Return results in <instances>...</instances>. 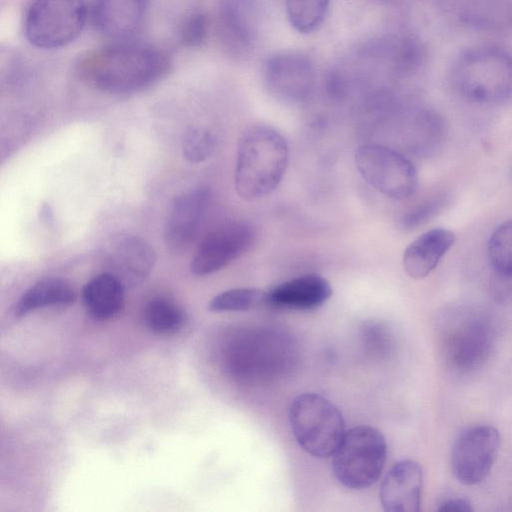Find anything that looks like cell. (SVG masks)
<instances>
[{
    "label": "cell",
    "instance_id": "cell-1",
    "mask_svg": "<svg viewBox=\"0 0 512 512\" xmlns=\"http://www.w3.org/2000/svg\"><path fill=\"white\" fill-rule=\"evenodd\" d=\"M170 65L169 56L159 47L125 39L88 52L80 59L78 72L102 92L125 95L154 85Z\"/></svg>",
    "mask_w": 512,
    "mask_h": 512
},
{
    "label": "cell",
    "instance_id": "cell-2",
    "mask_svg": "<svg viewBox=\"0 0 512 512\" xmlns=\"http://www.w3.org/2000/svg\"><path fill=\"white\" fill-rule=\"evenodd\" d=\"M425 48L421 40L407 32L373 38L335 64L327 77L331 96L345 97L356 85L378 76L400 80L414 75L423 65Z\"/></svg>",
    "mask_w": 512,
    "mask_h": 512
},
{
    "label": "cell",
    "instance_id": "cell-3",
    "mask_svg": "<svg viewBox=\"0 0 512 512\" xmlns=\"http://www.w3.org/2000/svg\"><path fill=\"white\" fill-rule=\"evenodd\" d=\"M289 163V147L274 127L256 124L241 134L236 153L234 188L244 200L270 195L280 184Z\"/></svg>",
    "mask_w": 512,
    "mask_h": 512
},
{
    "label": "cell",
    "instance_id": "cell-4",
    "mask_svg": "<svg viewBox=\"0 0 512 512\" xmlns=\"http://www.w3.org/2000/svg\"><path fill=\"white\" fill-rule=\"evenodd\" d=\"M455 91L473 103L494 105L512 97V54L492 45L461 52L450 69Z\"/></svg>",
    "mask_w": 512,
    "mask_h": 512
},
{
    "label": "cell",
    "instance_id": "cell-5",
    "mask_svg": "<svg viewBox=\"0 0 512 512\" xmlns=\"http://www.w3.org/2000/svg\"><path fill=\"white\" fill-rule=\"evenodd\" d=\"M387 445L383 434L367 425L345 431L333 453V473L345 487L361 490L381 476L385 466Z\"/></svg>",
    "mask_w": 512,
    "mask_h": 512
},
{
    "label": "cell",
    "instance_id": "cell-6",
    "mask_svg": "<svg viewBox=\"0 0 512 512\" xmlns=\"http://www.w3.org/2000/svg\"><path fill=\"white\" fill-rule=\"evenodd\" d=\"M289 421L298 444L318 458L333 455L345 433L341 412L316 393H303L293 399Z\"/></svg>",
    "mask_w": 512,
    "mask_h": 512
},
{
    "label": "cell",
    "instance_id": "cell-7",
    "mask_svg": "<svg viewBox=\"0 0 512 512\" xmlns=\"http://www.w3.org/2000/svg\"><path fill=\"white\" fill-rule=\"evenodd\" d=\"M88 14L83 0H34L26 11L25 36L37 48H61L81 34Z\"/></svg>",
    "mask_w": 512,
    "mask_h": 512
},
{
    "label": "cell",
    "instance_id": "cell-8",
    "mask_svg": "<svg viewBox=\"0 0 512 512\" xmlns=\"http://www.w3.org/2000/svg\"><path fill=\"white\" fill-rule=\"evenodd\" d=\"M443 336V354L448 366L466 373L481 366L493 346V330L488 319L470 309H459L448 315Z\"/></svg>",
    "mask_w": 512,
    "mask_h": 512
},
{
    "label": "cell",
    "instance_id": "cell-9",
    "mask_svg": "<svg viewBox=\"0 0 512 512\" xmlns=\"http://www.w3.org/2000/svg\"><path fill=\"white\" fill-rule=\"evenodd\" d=\"M355 164L365 181L385 197L405 200L417 190L415 166L402 153L390 147L363 144L355 152Z\"/></svg>",
    "mask_w": 512,
    "mask_h": 512
},
{
    "label": "cell",
    "instance_id": "cell-10",
    "mask_svg": "<svg viewBox=\"0 0 512 512\" xmlns=\"http://www.w3.org/2000/svg\"><path fill=\"white\" fill-rule=\"evenodd\" d=\"M256 229L246 221H231L211 230L200 242L190 263L198 276L213 274L245 254L256 240Z\"/></svg>",
    "mask_w": 512,
    "mask_h": 512
},
{
    "label": "cell",
    "instance_id": "cell-11",
    "mask_svg": "<svg viewBox=\"0 0 512 512\" xmlns=\"http://www.w3.org/2000/svg\"><path fill=\"white\" fill-rule=\"evenodd\" d=\"M263 80L271 96L285 104H301L313 94L316 72L310 58L300 52L276 53L264 63Z\"/></svg>",
    "mask_w": 512,
    "mask_h": 512
},
{
    "label": "cell",
    "instance_id": "cell-12",
    "mask_svg": "<svg viewBox=\"0 0 512 512\" xmlns=\"http://www.w3.org/2000/svg\"><path fill=\"white\" fill-rule=\"evenodd\" d=\"M500 448V434L492 426L466 429L455 441L451 467L456 479L464 485L482 482L491 471Z\"/></svg>",
    "mask_w": 512,
    "mask_h": 512
},
{
    "label": "cell",
    "instance_id": "cell-13",
    "mask_svg": "<svg viewBox=\"0 0 512 512\" xmlns=\"http://www.w3.org/2000/svg\"><path fill=\"white\" fill-rule=\"evenodd\" d=\"M103 260L106 271L117 277L125 288H133L151 274L156 263V253L145 239L120 234L105 246Z\"/></svg>",
    "mask_w": 512,
    "mask_h": 512
},
{
    "label": "cell",
    "instance_id": "cell-14",
    "mask_svg": "<svg viewBox=\"0 0 512 512\" xmlns=\"http://www.w3.org/2000/svg\"><path fill=\"white\" fill-rule=\"evenodd\" d=\"M207 188H195L172 202L164 226V243L175 254L185 252L197 238L210 202Z\"/></svg>",
    "mask_w": 512,
    "mask_h": 512
},
{
    "label": "cell",
    "instance_id": "cell-15",
    "mask_svg": "<svg viewBox=\"0 0 512 512\" xmlns=\"http://www.w3.org/2000/svg\"><path fill=\"white\" fill-rule=\"evenodd\" d=\"M422 488L421 466L410 459L398 461L382 479L381 504L387 512H417L420 510Z\"/></svg>",
    "mask_w": 512,
    "mask_h": 512
},
{
    "label": "cell",
    "instance_id": "cell-16",
    "mask_svg": "<svg viewBox=\"0 0 512 512\" xmlns=\"http://www.w3.org/2000/svg\"><path fill=\"white\" fill-rule=\"evenodd\" d=\"M149 0H93L89 16L94 28L114 40L129 39L141 26Z\"/></svg>",
    "mask_w": 512,
    "mask_h": 512
},
{
    "label": "cell",
    "instance_id": "cell-17",
    "mask_svg": "<svg viewBox=\"0 0 512 512\" xmlns=\"http://www.w3.org/2000/svg\"><path fill=\"white\" fill-rule=\"evenodd\" d=\"M331 295L330 283L321 275L309 273L266 291V304L292 310H314L324 305Z\"/></svg>",
    "mask_w": 512,
    "mask_h": 512
},
{
    "label": "cell",
    "instance_id": "cell-18",
    "mask_svg": "<svg viewBox=\"0 0 512 512\" xmlns=\"http://www.w3.org/2000/svg\"><path fill=\"white\" fill-rule=\"evenodd\" d=\"M261 16L259 0H221L219 24L224 39L233 48L249 49L257 38Z\"/></svg>",
    "mask_w": 512,
    "mask_h": 512
},
{
    "label": "cell",
    "instance_id": "cell-19",
    "mask_svg": "<svg viewBox=\"0 0 512 512\" xmlns=\"http://www.w3.org/2000/svg\"><path fill=\"white\" fill-rule=\"evenodd\" d=\"M454 242V233L443 228L431 229L421 234L404 251L402 265L405 272L413 279L425 278L435 269Z\"/></svg>",
    "mask_w": 512,
    "mask_h": 512
},
{
    "label": "cell",
    "instance_id": "cell-20",
    "mask_svg": "<svg viewBox=\"0 0 512 512\" xmlns=\"http://www.w3.org/2000/svg\"><path fill=\"white\" fill-rule=\"evenodd\" d=\"M125 287L108 271L91 278L82 289V300L87 312L95 319L115 317L124 306Z\"/></svg>",
    "mask_w": 512,
    "mask_h": 512
},
{
    "label": "cell",
    "instance_id": "cell-21",
    "mask_svg": "<svg viewBox=\"0 0 512 512\" xmlns=\"http://www.w3.org/2000/svg\"><path fill=\"white\" fill-rule=\"evenodd\" d=\"M457 17L468 28L500 32L512 26V0H460Z\"/></svg>",
    "mask_w": 512,
    "mask_h": 512
},
{
    "label": "cell",
    "instance_id": "cell-22",
    "mask_svg": "<svg viewBox=\"0 0 512 512\" xmlns=\"http://www.w3.org/2000/svg\"><path fill=\"white\" fill-rule=\"evenodd\" d=\"M76 294L71 285L61 278H44L30 286L15 305V316L22 317L34 310L64 306L73 303Z\"/></svg>",
    "mask_w": 512,
    "mask_h": 512
},
{
    "label": "cell",
    "instance_id": "cell-23",
    "mask_svg": "<svg viewBox=\"0 0 512 512\" xmlns=\"http://www.w3.org/2000/svg\"><path fill=\"white\" fill-rule=\"evenodd\" d=\"M142 315L145 326L157 334H173L184 323L182 310L171 300L162 297L149 300Z\"/></svg>",
    "mask_w": 512,
    "mask_h": 512
},
{
    "label": "cell",
    "instance_id": "cell-24",
    "mask_svg": "<svg viewBox=\"0 0 512 512\" xmlns=\"http://www.w3.org/2000/svg\"><path fill=\"white\" fill-rule=\"evenodd\" d=\"M330 0H287L286 14L291 26L300 33H311L325 20Z\"/></svg>",
    "mask_w": 512,
    "mask_h": 512
},
{
    "label": "cell",
    "instance_id": "cell-25",
    "mask_svg": "<svg viewBox=\"0 0 512 512\" xmlns=\"http://www.w3.org/2000/svg\"><path fill=\"white\" fill-rule=\"evenodd\" d=\"M266 304V291L257 288H233L217 294L208 304L213 312H243Z\"/></svg>",
    "mask_w": 512,
    "mask_h": 512
},
{
    "label": "cell",
    "instance_id": "cell-26",
    "mask_svg": "<svg viewBox=\"0 0 512 512\" xmlns=\"http://www.w3.org/2000/svg\"><path fill=\"white\" fill-rule=\"evenodd\" d=\"M488 256L499 275L512 278V220L494 230L488 243Z\"/></svg>",
    "mask_w": 512,
    "mask_h": 512
},
{
    "label": "cell",
    "instance_id": "cell-27",
    "mask_svg": "<svg viewBox=\"0 0 512 512\" xmlns=\"http://www.w3.org/2000/svg\"><path fill=\"white\" fill-rule=\"evenodd\" d=\"M445 204L442 193H434L420 198L400 215L398 224L403 230H413L430 221Z\"/></svg>",
    "mask_w": 512,
    "mask_h": 512
},
{
    "label": "cell",
    "instance_id": "cell-28",
    "mask_svg": "<svg viewBox=\"0 0 512 512\" xmlns=\"http://www.w3.org/2000/svg\"><path fill=\"white\" fill-rule=\"evenodd\" d=\"M215 144V137L209 130L190 127L183 136L182 153L187 161L201 163L213 154Z\"/></svg>",
    "mask_w": 512,
    "mask_h": 512
},
{
    "label": "cell",
    "instance_id": "cell-29",
    "mask_svg": "<svg viewBox=\"0 0 512 512\" xmlns=\"http://www.w3.org/2000/svg\"><path fill=\"white\" fill-rule=\"evenodd\" d=\"M208 20L200 10H193L186 14L179 28V41L183 46H199L206 38Z\"/></svg>",
    "mask_w": 512,
    "mask_h": 512
},
{
    "label": "cell",
    "instance_id": "cell-30",
    "mask_svg": "<svg viewBox=\"0 0 512 512\" xmlns=\"http://www.w3.org/2000/svg\"><path fill=\"white\" fill-rule=\"evenodd\" d=\"M438 510L443 512H471L473 507L466 499L457 498L442 502Z\"/></svg>",
    "mask_w": 512,
    "mask_h": 512
}]
</instances>
